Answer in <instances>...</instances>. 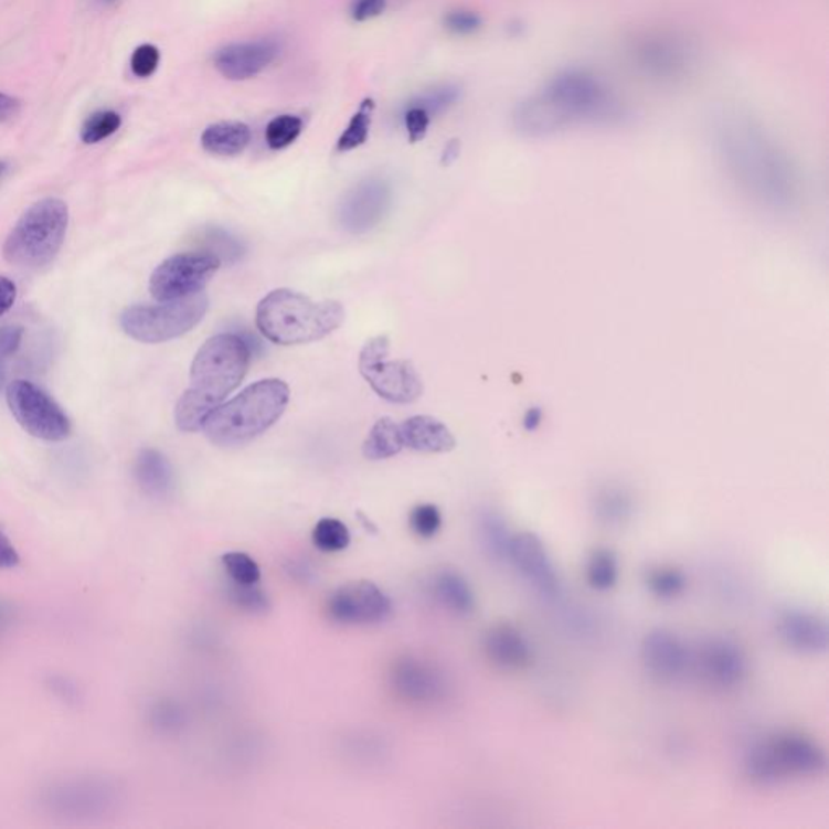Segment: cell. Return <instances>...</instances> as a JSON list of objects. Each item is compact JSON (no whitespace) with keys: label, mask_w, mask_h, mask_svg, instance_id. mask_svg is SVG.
Instances as JSON below:
<instances>
[{"label":"cell","mask_w":829,"mask_h":829,"mask_svg":"<svg viewBox=\"0 0 829 829\" xmlns=\"http://www.w3.org/2000/svg\"><path fill=\"white\" fill-rule=\"evenodd\" d=\"M488 661L502 671H525L533 662V648L529 638L511 623L489 627L483 638Z\"/></svg>","instance_id":"cell-21"},{"label":"cell","mask_w":829,"mask_h":829,"mask_svg":"<svg viewBox=\"0 0 829 829\" xmlns=\"http://www.w3.org/2000/svg\"><path fill=\"white\" fill-rule=\"evenodd\" d=\"M432 119L433 117L429 116L425 109H422V107L416 106L414 103L408 104L404 114V123L412 144H416V141L425 138L429 124H432Z\"/></svg>","instance_id":"cell-43"},{"label":"cell","mask_w":829,"mask_h":829,"mask_svg":"<svg viewBox=\"0 0 829 829\" xmlns=\"http://www.w3.org/2000/svg\"><path fill=\"white\" fill-rule=\"evenodd\" d=\"M221 268L210 252L180 253L166 259L149 279V293L159 301L179 300L201 293Z\"/></svg>","instance_id":"cell-11"},{"label":"cell","mask_w":829,"mask_h":829,"mask_svg":"<svg viewBox=\"0 0 829 829\" xmlns=\"http://www.w3.org/2000/svg\"><path fill=\"white\" fill-rule=\"evenodd\" d=\"M827 768V754L815 738L797 731L775 732L756 741L744 758V772L756 786H778L790 779L817 778Z\"/></svg>","instance_id":"cell-5"},{"label":"cell","mask_w":829,"mask_h":829,"mask_svg":"<svg viewBox=\"0 0 829 829\" xmlns=\"http://www.w3.org/2000/svg\"><path fill=\"white\" fill-rule=\"evenodd\" d=\"M17 297V287L12 280L0 276V317L13 307Z\"/></svg>","instance_id":"cell-47"},{"label":"cell","mask_w":829,"mask_h":829,"mask_svg":"<svg viewBox=\"0 0 829 829\" xmlns=\"http://www.w3.org/2000/svg\"><path fill=\"white\" fill-rule=\"evenodd\" d=\"M7 404L17 422L34 438L64 440L71 436L68 416L40 387L25 380L13 381L7 387Z\"/></svg>","instance_id":"cell-10"},{"label":"cell","mask_w":829,"mask_h":829,"mask_svg":"<svg viewBox=\"0 0 829 829\" xmlns=\"http://www.w3.org/2000/svg\"><path fill=\"white\" fill-rule=\"evenodd\" d=\"M222 565H224L228 578L232 582H237V584H258L259 578H262V568H259L258 562L253 560L249 554L241 553V551L224 554Z\"/></svg>","instance_id":"cell-36"},{"label":"cell","mask_w":829,"mask_h":829,"mask_svg":"<svg viewBox=\"0 0 829 829\" xmlns=\"http://www.w3.org/2000/svg\"><path fill=\"white\" fill-rule=\"evenodd\" d=\"M371 109H373V104L365 103L360 107L359 113L352 117V120H350L346 130H343L341 138H339V151H352V149L362 147L365 144L368 135H370Z\"/></svg>","instance_id":"cell-37"},{"label":"cell","mask_w":829,"mask_h":829,"mask_svg":"<svg viewBox=\"0 0 829 829\" xmlns=\"http://www.w3.org/2000/svg\"><path fill=\"white\" fill-rule=\"evenodd\" d=\"M277 54H279V44L268 38L245 41V43H234L222 47L214 57V65L225 78L241 82V79L262 74L273 64Z\"/></svg>","instance_id":"cell-20"},{"label":"cell","mask_w":829,"mask_h":829,"mask_svg":"<svg viewBox=\"0 0 829 829\" xmlns=\"http://www.w3.org/2000/svg\"><path fill=\"white\" fill-rule=\"evenodd\" d=\"M114 789L103 780H72L52 787L47 805L65 815H95L110 805Z\"/></svg>","instance_id":"cell-22"},{"label":"cell","mask_w":829,"mask_h":829,"mask_svg":"<svg viewBox=\"0 0 829 829\" xmlns=\"http://www.w3.org/2000/svg\"><path fill=\"white\" fill-rule=\"evenodd\" d=\"M20 100L12 98V96L3 95L0 93V123L12 119L19 114Z\"/></svg>","instance_id":"cell-49"},{"label":"cell","mask_w":829,"mask_h":829,"mask_svg":"<svg viewBox=\"0 0 829 829\" xmlns=\"http://www.w3.org/2000/svg\"><path fill=\"white\" fill-rule=\"evenodd\" d=\"M721 151L732 172L747 185L775 193L793 190L794 172L786 156L763 134L762 128L745 119H730L721 127Z\"/></svg>","instance_id":"cell-4"},{"label":"cell","mask_w":829,"mask_h":829,"mask_svg":"<svg viewBox=\"0 0 829 829\" xmlns=\"http://www.w3.org/2000/svg\"><path fill=\"white\" fill-rule=\"evenodd\" d=\"M289 398L290 390L284 381H258L214 408L204 423V433L216 446H244L268 432L286 412Z\"/></svg>","instance_id":"cell-3"},{"label":"cell","mask_w":829,"mask_h":829,"mask_svg":"<svg viewBox=\"0 0 829 829\" xmlns=\"http://www.w3.org/2000/svg\"><path fill=\"white\" fill-rule=\"evenodd\" d=\"M478 540L483 546L485 553L491 560L508 562L509 548H511L512 533L509 530L504 517L498 512L487 511L478 519Z\"/></svg>","instance_id":"cell-27"},{"label":"cell","mask_w":829,"mask_h":829,"mask_svg":"<svg viewBox=\"0 0 829 829\" xmlns=\"http://www.w3.org/2000/svg\"><path fill=\"white\" fill-rule=\"evenodd\" d=\"M392 613L390 596L370 581L339 586L326 602V614L341 626H371L384 623Z\"/></svg>","instance_id":"cell-12"},{"label":"cell","mask_w":829,"mask_h":829,"mask_svg":"<svg viewBox=\"0 0 829 829\" xmlns=\"http://www.w3.org/2000/svg\"><path fill=\"white\" fill-rule=\"evenodd\" d=\"M214 408H217L216 404L190 387L176 405L177 428L185 433L200 432Z\"/></svg>","instance_id":"cell-29"},{"label":"cell","mask_w":829,"mask_h":829,"mask_svg":"<svg viewBox=\"0 0 829 829\" xmlns=\"http://www.w3.org/2000/svg\"><path fill=\"white\" fill-rule=\"evenodd\" d=\"M387 0H353L352 17L357 22L376 19L386 10Z\"/></svg>","instance_id":"cell-46"},{"label":"cell","mask_w":829,"mask_h":829,"mask_svg":"<svg viewBox=\"0 0 829 829\" xmlns=\"http://www.w3.org/2000/svg\"><path fill=\"white\" fill-rule=\"evenodd\" d=\"M647 586L651 595L662 602L679 598L687 588V577L674 565H658L647 575Z\"/></svg>","instance_id":"cell-32"},{"label":"cell","mask_w":829,"mask_h":829,"mask_svg":"<svg viewBox=\"0 0 829 829\" xmlns=\"http://www.w3.org/2000/svg\"><path fill=\"white\" fill-rule=\"evenodd\" d=\"M457 155H459V148L453 141V144L447 145L446 151H444L443 164H450L457 158Z\"/></svg>","instance_id":"cell-50"},{"label":"cell","mask_w":829,"mask_h":829,"mask_svg":"<svg viewBox=\"0 0 829 829\" xmlns=\"http://www.w3.org/2000/svg\"><path fill=\"white\" fill-rule=\"evenodd\" d=\"M401 435L404 447H411L418 453H449L456 447V438L450 429L439 419L428 415L408 418L401 425Z\"/></svg>","instance_id":"cell-23"},{"label":"cell","mask_w":829,"mask_h":829,"mask_svg":"<svg viewBox=\"0 0 829 829\" xmlns=\"http://www.w3.org/2000/svg\"><path fill=\"white\" fill-rule=\"evenodd\" d=\"M252 140L248 125L241 123H221L211 125L201 137V145L211 155H241Z\"/></svg>","instance_id":"cell-26"},{"label":"cell","mask_w":829,"mask_h":829,"mask_svg":"<svg viewBox=\"0 0 829 829\" xmlns=\"http://www.w3.org/2000/svg\"><path fill=\"white\" fill-rule=\"evenodd\" d=\"M68 227L67 204L57 198L28 208L3 244V258L19 268L40 269L54 262Z\"/></svg>","instance_id":"cell-6"},{"label":"cell","mask_w":829,"mask_h":829,"mask_svg":"<svg viewBox=\"0 0 829 829\" xmlns=\"http://www.w3.org/2000/svg\"><path fill=\"white\" fill-rule=\"evenodd\" d=\"M7 169H9V164H7V162L0 161V179L6 176Z\"/></svg>","instance_id":"cell-52"},{"label":"cell","mask_w":829,"mask_h":829,"mask_svg":"<svg viewBox=\"0 0 829 829\" xmlns=\"http://www.w3.org/2000/svg\"><path fill=\"white\" fill-rule=\"evenodd\" d=\"M443 525V517L439 509L433 504L416 506L411 513V529L416 536L433 538Z\"/></svg>","instance_id":"cell-41"},{"label":"cell","mask_w":829,"mask_h":829,"mask_svg":"<svg viewBox=\"0 0 829 829\" xmlns=\"http://www.w3.org/2000/svg\"><path fill=\"white\" fill-rule=\"evenodd\" d=\"M23 339V329L17 328V326H7V328H0V386H2L3 378H6V370H3V363L9 357L19 350L20 343Z\"/></svg>","instance_id":"cell-44"},{"label":"cell","mask_w":829,"mask_h":829,"mask_svg":"<svg viewBox=\"0 0 829 829\" xmlns=\"http://www.w3.org/2000/svg\"><path fill=\"white\" fill-rule=\"evenodd\" d=\"M116 2L117 0H95L96 6H99V7H110V6H114V3Z\"/></svg>","instance_id":"cell-51"},{"label":"cell","mask_w":829,"mask_h":829,"mask_svg":"<svg viewBox=\"0 0 829 829\" xmlns=\"http://www.w3.org/2000/svg\"><path fill=\"white\" fill-rule=\"evenodd\" d=\"M390 339H371L360 353V373L380 397L394 404H411L423 394L422 378L407 360L390 362Z\"/></svg>","instance_id":"cell-9"},{"label":"cell","mask_w":829,"mask_h":829,"mask_svg":"<svg viewBox=\"0 0 829 829\" xmlns=\"http://www.w3.org/2000/svg\"><path fill=\"white\" fill-rule=\"evenodd\" d=\"M447 30L456 34H471L481 26V19L470 10H453L444 19Z\"/></svg>","instance_id":"cell-45"},{"label":"cell","mask_w":829,"mask_h":829,"mask_svg":"<svg viewBox=\"0 0 829 829\" xmlns=\"http://www.w3.org/2000/svg\"><path fill=\"white\" fill-rule=\"evenodd\" d=\"M432 592L436 602L456 616H470L477 608L474 589L459 572H438L433 577Z\"/></svg>","instance_id":"cell-25"},{"label":"cell","mask_w":829,"mask_h":829,"mask_svg":"<svg viewBox=\"0 0 829 829\" xmlns=\"http://www.w3.org/2000/svg\"><path fill=\"white\" fill-rule=\"evenodd\" d=\"M304 130V123L297 116H279L270 120L266 128V141L269 148L284 149L297 140L298 135Z\"/></svg>","instance_id":"cell-38"},{"label":"cell","mask_w":829,"mask_h":829,"mask_svg":"<svg viewBox=\"0 0 829 829\" xmlns=\"http://www.w3.org/2000/svg\"><path fill=\"white\" fill-rule=\"evenodd\" d=\"M311 538H313L315 546L325 553H339L350 544L349 529L338 519L319 520Z\"/></svg>","instance_id":"cell-33"},{"label":"cell","mask_w":829,"mask_h":829,"mask_svg":"<svg viewBox=\"0 0 829 829\" xmlns=\"http://www.w3.org/2000/svg\"><path fill=\"white\" fill-rule=\"evenodd\" d=\"M392 190L383 179H366L343 196L339 206V224L352 234H365L386 217Z\"/></svg>","instance_id":"cell-15"},{"label":"cell","mask_w":829,"mask_h":829,"mask_svg":"<svg viewBox=\"0 0 829 829\" xmlns=\"http://www.w3.org/2000/svg\"><path fill=\"white\" fill-rule=\"evenodd\" d=\"M252 346L238 334H217L198 350L192 363V390L210 398L217 407L244 381Z\"/></svg>","instance_id":"cell-7"},{"label":"cell","mask_w":829,"mask_h":829,"mask_svg":"<svg viewBox=\"0 0 829 829\" xmlns=\"http://www.w3.org/2000/svg\"><path fill=\"white\" fill-rule=\"evenodd\" d=\"M204 241L208 244V252L217 256L221 263L222 259L227 263H235L244 256V244L220 227L208 228Z\"/></svg>","instance_id":"cell-39"},{"label":"cell","mask_w":829,"mask_h":829,"mask_svg":"<svg viewBox=\"0 0 829 829\" xmlns=\"http://www.w3.org/2000/svg\"><path fill=\"white\" fill-rule=\"evenodd\" d=\"M640 657L648 674L661 682L678 681L692 665L689 648L679 635L668 629H653L645 635Z\"/></svg>","instance_id":"cell-17"},{"label":"cell","mask_w":829,"mask_h":829,"mask_svg":"<svg viewBox=\"0 0 829 829\" xmlns=\"http://www.w3.org/2000/svg\"><path fill=\"white\" fill-rule=\"evenodd\" d=\"M346 311L339 301H315L289 289L274 290L259 301L256 326L268 341L300 346L325 339L341 328Z\"/></svg>","instance_id":"cell-2"},{"label":"cell","mask_w":829,"mask_h":829,"mask_svg":"<svg viewBox=\"0 0 829 829\" xmlns=\"http://www.w3.org/2000/svg\"><path fill=\"white\" fill-rule=\"evenodd\" d=\"M634 62L644 74L658 79H674L685 74L690 51L682 41L666 34H648L635 43Z\"/></svg>","instance_id":"cell-18"},{"label":"cell","mask_w":829,"mask_h":829,"mask_svg":"<svg viewBox=\"0 0 829 829\" xmlns=\"http://www.w3.org/2000/svg\"><path fill=\"white\" fill-rule=\"evenodd\" d=\"M593 509H595V516L598 517L599 522L616 527L623 525L630 519L634 504L633 499L624 489L606 488L596 496Z\"/></svg>","instance_id":"cell-30"},{"label":"cell","mask_w":829,"mask_h":829,"mask_svg":"<svg viewBox=\"0 0 829 829\" xmlns=\"http://www.w3.org/2000/svg\"><path fill=\"white\" fill-rule=\"evenodd\" d=\"M6 610L0 608V629H2L3 624H6Z\"/></svg>","instance_id":"cell-53"},{"label":"cell","mask_w":829,"mask_h":829,"mask_svg":"<svg viewBox=\"0 0 829 829\" xmlns=\"http://www.w3.org/2000/svg\"><path fill=\"white\" fill-rule=\"evenodd\" d=\"M123 125V117L114 110H99L86 119L82 128V140L86 145L99 144L116 134Z\"/></svg>","instance_id":"cell-35"},{"label":"cell","mask_w":829,"mask_h":829,"mask_svg":"<svg viewBox=\"0 0 829 829\" xmlns=\"http://www.w3.org/2000/svg\"><path fill=\"white\" fill-rule=\"evenodd\" d=\"M776 630L780 641L796 653L818 657L827 653L829 627L827 619L808 609H787L780 613Z\"/></svg>","instance_id":"cell-19"},{"label":"cell","mask_w":829,"mask_h":829,"mask_svg":"<svg viewBox=\"0 0 829 829\" xmlns=\"http://www.w3.org/2000/svg\"><path fill=\"white\" fill-rule=\"evenodd\" d=\"M619 114V100L602 79L571 71L522 100L513 113V125L529 137H548L577 125L609 123Z\"/></svg>","instance_id":"cell-1"},{"label":"cell","mask_w":829,"mask_h":829,"mask_svg":"<svg viewBox=\"0 0 829 829\" xmlns=\"http://www.w3.org/2000/svg\"><path fill=\"white\" fill-rule=\"evenodd\" d=\"M404 449L401 426L391 418H381L374 423L370 435L363 444V456L370 460H384L397 456Z\"/></svg>","instance_id":"cell-28"},{"label":"cell","mask_w":829,"mask_h":829,"mask_svg":"<svg viewBox=\"0 0 829 829\" xmlns=\"http://www.w3.org/2000/svg\"><path fill=\"white\" fill-rule=\"evenodd\" d=\"M692 662L703 683L714 690L737 689L747 678V655L737 641L713 637L703 641L692 655Z\"/></svg>","instance_id":"cell-13"},{"label":"cell","mask_w":829,"mask_h":829,"mask_svg":"<svg viewBox=\"0 0 829 829\" xmlns=\"http://www.w3.org/2000/svg\"><path fill=\"white\" fill-rule=\"evenodd\" d=\"M586 582L596 592H609L619 582V561L610 550L593 551L586 562Z\"/></svg>","instance_id":"cell-31"},{"label":"cell","mask_w":829,"mask_h":829,"mask_svg":"<svg viewBox=\"0 0 829 829\" xmlns=\"http://www.w3.org/2000/svg\"><path fill=\"white\" fill-rule=\"evenodd\" d=\"M520 577L548 602L561 595V581L556 565L551 560L541 538L532 532H520L512 536L509 560Z\"/></svg>","instance_id":"cell-14"},{"label":"cell","mask_w":829,"mask_h":829,"mask_svg":"<svg viewBox=\"0 0 829 829\" xmlns=\"http://www.w3.org/2000/svg\"><path fill=\"white\" fill-rule=\"evenodd\" d=\"M227 596L235 608L244 610V613L255 614V616L266 614L270 608L268 595L259 588L258 584L246 585L231 581Z\"/></svg>","instance_id":"cell-34"},{"label":"cell","mask_w":829,"mask_h":829,"mask_svg":"<svg viewBox=\"0 0 829 829\" xmlns=\"http://www.w3.org/2000/svg\"><path fill=\"white\" fill-rule=\"evenodd\" d=\"M457 99H459V89L453 85H444L436 86L432 92L423 93L412 103L425 109L433 117L449 109Z\"/></svg>","instance_id":"cell-40"},{"label":"cell","mask_w":829,"mask_h":829,"mask_svg":"<svg viewBox=\"0 0 829 829\" xmlns=\"http://www.w3.org/2000/svg\"><path fill=\"white\" fill-rule=\"evenodd\" d=\"M390 678L395 695L418 705L438 702L447 693L443 671L438 666L422 658H398L392 665Z\"/></svg>","instance_id":"cell-16"},{"label":"cell","mask_w":829,"mask_h":829,"mask_svg":"<svg viewBox=\"0 0 829 829\" xmlns=\"http://www.w3.org/2000/svg\"><path fill=\"white\" fill-rule=\"evenodd\" d=\"M159 59H161V54H159L158 47L152 46V44H144L131 55V72L138 78H148L158 68Z\"/></svg>","instance_id":"cell-42"},{"label":"cell","mask_w":829,"mask_h":829,"mask_svg":"<svg viewBox=\"0 0 829 829\" xmlns=\"http://www.w3.org/2000/svg\"><path fill=\"white\" fill-rule=\"evenodd\" d=\"M210 300L198 293L161 305H137L127 308L120 317V328L131 339L145 343L172 341L192 331L203 321Z\"/></svg>","instance_id":"cell-8"},{"label":"cell","mask_w":829,"mask_h":829,"mask_svg":"<svg viewBox=\"0 0 829 829\" xmlns=\"http://www.w3.org/2000/svg\"><path fill=\"white\" fill-rule=\"evenodd\" d=\"M19 561V553H17L13 544L10 543L9 538L0 533V568L15 567Z\"/></svg>","instance_id":"cell-48"},{"label":"cell","mask_w":829,"mask_h":829,"mask_svg":"<svg viewBox=\"0 0 829 829\" xmlns=\"http://www.w3.org/2000/svg\"><path fill=\"white\" fill-rule=\"evenodd\" d=\"M135 478L140 488L155 499H164L173 491L172 465L159 450L145 449L135 464Z\"/></svg>","instance_id":"cell-24"}]
</instances>
